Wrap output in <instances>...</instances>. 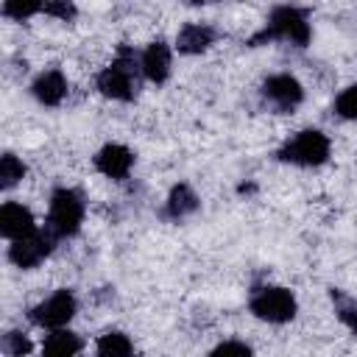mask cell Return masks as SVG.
<instances>
[{
    "label": "cell",
    "mask_w": 357,
    "mask_h": 357,
    "mask_svg": "<svg viewBox=\"0 0 357 357\" xmlns=\"http://www.w3.org/2000/svg\"><path fill=\"white\" fill-rule=\"evenodd\" d=\"M142 67L134 56L131 47H120L117 50V59L100 70L98 75V92L103 98H112V100H134L137 98V89H139V75Z\"/></svg>",
    "instance_id": "1"
},
{
    "label": "cell",
    "mask_w": 357,
    "mask_h": 357,
    "mask_svg": "<svg viewBox=\"0 0 357 357\" xmlns=\"http://www.w3.org/2000/svg\"><path fill=\"white\" fill-rule=\"evenodd\" d=\"M310 22H307V11L296 8V6H279L271 11L268 17V25L251 39V45H259V42H271V39H282V42H290L296 47H307L310 42Z\"/></svg>",
    "instance_id": "2"
},
{
    "label": "cell",
    "mask_w": 357,
    "mask_h": 357,
    "mask_svg": "<svg viewBox=\"0 0 357 357\" xmlns=\"http://www.w3.org/2000/svg\"><path fill=\"white\" fill-rule=\"evenodd\" d=\"M81 223H84V198H81L75 190H70V187L53 190L50 204H47L45 229H47L56 240H64V237L78 234Z\"/></svg>",
    "instance_id": "3"
},
{
    "label": "cell",
    "mask_w": 357,
    "mask_h": 357,
    "mask_svg": "<svg viewBox=\"0 0 357 357\" xmlns=\"http://www.w3.org/2000/svg\"><path fill=\"white\" fill-rule=\"evenodd\" d=\"M329 137L318 128H304L298 134H293L279 151H276V159L279 162H287V165H298V167H318L329 159Z\"/></svg>",
    "instance_id": "4"
},
{
    "label": "cell",
    "mask_w": 357,
    "mask_h": 357,
    "mask_svg": "<svg viewBox=\"0 0 357 357\" xmlns=\"http://www.w3.org/2000/svg\"><path fill=\"white\" fill-rule=\"evenodd\" d=\"M248 310L254 312V318L268 321V324H287L296 318L298 301L293 296V290L279 287V284H265L259 290L251 293Z\"/></svg>",
    "instance_id": "5"
},
{
    "label": "cell",
    "mask_w": 357,
    "mask_h": 357,
    "mask_svg": "<svg viewBox=\"0 0 357 357\" xmlns=\"http://www.w3.org/2000/svg\"><path fill=\"white\" fill-rule=\"evenodd\" d=\"M75 310H78V301H75L73 290H56L53 296H47L36 307H31L28 318H31V324H36L42 329H59L73 321Z\"/></svg>",
    "instance_id": "6"
},
{
    "label": "cell",
    "mask_w": 357,
    "mask_h": 357,
    "mask_svg": "<svg viewBox=\"0 0 357 357\" xmlns=\"http://www.w3.org/2000/svg\"><path fill=\"white\" fill-rule=\"evenodd\" d=\"M53 245H56V237H53L47 229H42V231L36 229V231L28 234V237L11 240V245H8V259H11L17 268L31 271V268H36L39 262H45V259L50 257Z\"/></svg>",
    "instance_id": "7"
},
{
    "label": "cell",
    "mask_w": 357,
    "mask_h": 357,
    "mask_svg": "<svg viewBox=\"0 0 357 357\" xmlns=\"http://www.w3.org/2000/svg\"><path fill=\"white\" fill-rule=\"evenodd\" d=\"M262 98L276 109V112H290L304 100V86L296 75L290 73H276L268 75L262 84Z\"/></svg>",
    "instance_id": "8"
},
{
    "label": "cell",
    "mask_w": 357,
    "mask_h": 357,
    "mask_svg": "<svg viewBox=\"0 0 357 357\" xmlns=\"http://www.w3.org/2000/svg\"><path fill=\"white\" fill-rule=\"evenodd\" d=\"M131 165H134V153L120 142H109L95 153V170L103 173L106 178H114V181L126 178Z\"/></svg>",
    "instance_id": "9"
},
{
    "label": "cell",
    "mask_w": 357,
    "mask_h": 357,
    "mask_svg": "<svg viewBox=\"0 0 357 357\" xmlns=\"http://www.w3.org/2000/svg\"><path fill=\"white\" fill-rule=\"evenodd\" d=\"M33 231H36V220L28 206H22L17 201H8L0 206V234L6 240H20Z\"/></svg>",
    "instance_id": "10"
},
{
    "label": "cell",
    "mask_w": 357,
    "mask_h": 357,
    "mask_svg": "<svg viewBox=\"0 0 357 357\" xmlns=\"http://www.w3.org/2000/svg\"><path fill=\"white\" fill-rule=\"evenodd\" d=\"M139 67H142V75L153 84H165L167 75H170V45L165 39H156L151 42L142 56H139Z\"/></svg>",
    "instance_id": "11"
},
{
    "label": "cell",
    "mask_w": 357,
    "mask_h": 357,
    "mask_svg": "<svg viewBox=\"0 0 357 357\" xmlns=\"http://www.w3.org/2000/svg\"><path fill=\"white\" fill-rule=\"evenodd\" d=\"M218 33L212 25H204V22H187L178 36H176V47L178 53H187V56H195V53H204L215 45Z\"/></svg>",
    "instance_id": "12"
},
{
    "label": "cell",
    "mask_w": 357,
    "mask_h": 357,
    "mask_svg": "<svg viewBox=\"0 0 357 357\" xmlns=\"http://www.w3.org/2000/svg\"><path fill=\"white\" fill-rule=\"evenodd\" d=\"M31 95L42 103V106H59L67 95V78L61 70H47L42 73L33 84H31Z\"/></svg>",
    "instance_id": "13"
},
{
    "label": "cell",
    "mask_w": 357,
    "mask_h": 357,
    "mask_svg": "<svg viewBox=\"0 0 357 357\" xmlns=\"http://www.w3.org/2000/svg\"><path fill=\"white\" fill-rule=\"evenodd\" d=\"M198 206H201V201H198V195L192 192V187H190V184H176V187L170 190L167 201H165V215L173 218V220H181V218L192 215Z\"/></svg>",
    "instance_id": "14"
},
{
    "label": "cell",
    "mask_w": 357,
    "mask_h": 357,
    "mask_svg": "<svg viewBox=\"0 0 357 357\" xmlns=\"http://www.w3.org/2000/svg\"><path fill=\"white\" fill-rule=\"evenodd\" d=\"M81 349H84V340L64 326L50 329V335L42 343V354H50V357H70V354H78Z\"/></svg>",
    "instance_id": "15"
},
{
    "label": "cell",
    "mask_w": 357,
    "mask_h": 357,
    "mask_svg": "<svg viewBox=\"0 0 357 357\" xmlns=\"http://www.w3.org/2000/svg\"><path fill=\"white\" fill-rule=\"evenodd\" d=\"M95 351H98L100 357H126V354L134 351V343L128 340V335H123V332H117V329H109V332H103V335L98 337Z\"/></svg>",
    "instance_id": "16"
},
{
    "label": "cell",
    "mask_w": 357,
    "mask_h": 357,
    "mask_svg": "<svg viewBox=\"0 0 357 357\" xmlns=\"http://www.w3.org/2000/svg\"><path fill=\"white\" fill-rule=\"evenodd\" d=\"M329 298H332V304H335V315H337V321H340L349 332L357 335V301H354L351 296H346L343 290H337V287L329 290Z\"/></svg>",
    "instance_id": "17"
},
{
    "label": "cell",
    "mask_w": 357,
    "mask_h": 357,
    "mask_svg": "<svg viewBox=\"0 0 357 357\" xmlns=\"http://www.w3.org/2000/svg\"><path fill=\"white\" fill-rule=\"evenodd\" d=\"M22 178H25V165H22V159L14 156V153H3V156H0V187H3V190H11V187H17Z\"/></svg>",
    "instance_id": "18"
},
{
    "label": "cell",
    "mask_w": 357,
    "mask_h": 357,
    "mask_svg": "<svg viewBox=\"0 0 357 357\" xmlns=\"http://www.w3.org/2000/svg\"><path fill=\"white\" fill-rule=\"evenodd\" d=\"M45 11V0H3V14L8 20H31L33 14Z\"/></svg>",
    "instance_id": "19"
},
{
    "label": "cell",
    "mask_w": 357,
    "mask_h": 357,
    "mask_svg": "<svg viewBox=\"0 0 357 357\" xmlns=\"http://www.w3.org/2000/svg\"><path fill=\"white\" fill-rule=\"evenodd\" d=\"M0 346H3V351H6L8 357H22V354H31V351H33V343H31V340H28V335H25V332H20V329L6 332Z\"/></svg>",
    "instance_id": "20"
},
{
    "label": "cell",
    "mask_w": 357,
    "mask_h": 357,
    "mask_svg": "<svg viewBox=\"0 0 357 357\" xmlns=\"http://www.w3.org/2000/svg\"><path fill=\"white\" fill-rule=\"evenodd\" d=\"M335 112L343 120H357V84L346 86L337 98H335Z\"/></svg>",
    "instance_id": "21"
},
{
    "label": "cell",
    "mask_w": 357,
    "mask_h": 357,
    "mask_svg": "<svg viewBox=\"0 0 357 357\" xmlns=\"http://www.w3.org/2000/svg\"><path fill=\"white\" fill-rule=\"evenodd\" d=\"M45 14H50L61 22H70V20H75L78 11H75L73 0H45Z\"/></svg>",
    "instance_id": "22"
},
{
    "label": "cell",
    "mask_w": 357,
    "mask_h": 357,
    "mask_svg": "<svg viewBox=\"0 0 357 357\" xmlns=\"http://www.w3.org/2000/svg\"><path fill=\"white\" fill-rule=\"evenodd\" d=\"M251 351L254 349L248 343H243V340H223V343H218L212 349V354H251Z\"/></svg>",
    "instance_id": "23"
},
{
    "label": "cell",
    "mask_w": 357,
    "mask_h": 357,
    "mask_svg": "<svg viewBox=\"0 0 357 357\" xmlns=\"http://www.w3.org/2000/svg\"><path fill=\"white\" fill-rule=\"evenodd\" d=\"M190 6H206V3H218V0H187Z\"/></svg>",
    "instance_id": "24"
}]
</instances>
